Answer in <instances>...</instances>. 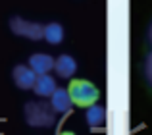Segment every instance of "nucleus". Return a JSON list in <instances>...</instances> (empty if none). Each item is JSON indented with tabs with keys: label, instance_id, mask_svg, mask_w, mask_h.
<instances>
[{
	"label": "nucleus",
	"instance_id": "f257e3e1",
	"mask_svg": "<svg viewBox=\"0 0 152 135\" xmlns=\"http://www.w3.org/2000/svg\"><path fill=\"white\" fill-rule=\"evenodd\" d=\"M25 122L33 128H50L56 120V112L48 102L33 101L25 104Z\"/></svg>",
	"mask_w": 152,
	"mask_h": 135
},
{
	"label": "nucleus",
	"instance_id": "f03ea898",
	"mask_svg": "<svg viewBox=\"0 0 152 135\" xmlns=\"http://www.w3.org/2000/svg\"><path fill=\"white\" fill-rule=\"evenodd\" d=\"M67 93H69L73 104L85 106V108H87V106H91V104H94L96 98L100 97L96 85H93V83L87 81V79H75V81H71Z\"/></svg>",
	"mask_w": 152,
	"mask_h": 135
},
{
	"label": "nucleus",
	"instance_id": "7ed1b4c3",
	"mask_svg": "<svg viewBox=\"0 0 152 135\" xmlns=\"http://www.w3.org/2000/svg\"><path fill=\"white\" fill-rule=\"evenodd\" d=\"M10 29L14 31L15 35H19V37L31 39V41H41V39H42V31H45V25L35 23V21H27V19L15 15V18L10 19Z\"/></svg>",
	"mask_w": 152,
	"mask_h": 135
},
{
	"label": "nucleus",
	"instance_id": "20e7f679",
	"mask_svg": "<svg viewBox=\"0 0 152 135\" xmlns=\"http://www.w3.org/2000/svg\"><path fill=\"white\" fill-rule=\"evenodd\" d=\"M48 104L52 106V110H54V112L64 114V112H69V110H71L73 101H71L67 89H58V87H56V91L50 95V102H48Z\"/></svg>",
	"mask_w": 152,
	"mask_h": 135
},
{
	"label": "nucleus",
	"instance_id": "39448f33",
	"mask_svg": "<svg viewBox=\"0 0 152 135\" xmlns=\"http://www.w3.org/2000/svg\"><path fill=\"white\" fill-rule=\"evenodd\" d=\"M12 77H14V83L19 89H33L37 73H35L29 66H15L14 71H12Z\"/></svg>",
	"mask_w": 152,
	"mask_h": 135
},
{
	"label": "nucleus",
	"instance_id": "423d86ee",
	"mask_svg": "<svg viewBox=\"0 0 152 135\" xmlns=\"http://www.w3.org/2000/svg\"><path fill=\"white\" fill-rule=\"evenodd\" d=\"M29 68L35 71L37 75L41 73H48L50 70H54V58L48 56V54H33V56L29 58Z\"/></svg>",
	"mask_w": 152,
	"mask_h": 135
},
{
	"label": "nucleus",
	"instance_id": "0eeeda50",
	"mask_svg": "<svg viewBox=\"0 0 152 135\" xmlns=\"http://www.w3.org/2000/svg\"><path fill=\"white\" fill-rule=\"evenodd\" d=\"M54 70H56V73H58L60 77L67 79V77H71V75L75 73V70H77V62H75L69 54H62V56H58L54 60Z\"/></svg>",
	"mask_w": 152,
	"mask_h": 135
},
{
	"label": "nucleus",
	"instance_id": "6e6552de",
	"mask_svg": "<svg viewBox=\"0 0 152 135\" xmlns=\"http://www.w3.org/2000/svg\"><path fill=\"white\" fill-rule=\"evenodd\" d=\"M33 91L39 95V97H50L52 93L56 91V81L54 77L48 73H41L35 77V83H33Z\"/></svg>",
	"mask_w": 152,
	"mask_h": 135
},
{
	"label": "nucleus",
	"instance_id": "1a4fd4ad",
	"mask_svg": "<svg viewBox=\"0 0 152 135\" xmlns=\"http://www.w3.org/2000/svg\"><path fill=\"white\" fill-rule=\"evenodd\" d=\"M85 120L91 128H98V125L104 124L106 120V108L100 104H91L87 106V112H85Z\"/></svg>",
	"mask_w": 152,
	"mask_h": 135
},
{
	"label": "nucleus",
	"instance_id": "9d476101",
	"mask_svg": "<svg viewBox=\"0 0 152 135\" xmlns=\"http://www.w3.org/2000/svg\"><path fill=\"white\" fill-rule=\"evenodd\" d=\"M42 39H45L46 43H50V45H58V43L64 41V27L60 25V23L52 21L48 25L45 27V31H42Z\"/></svg>",
	"mask_w": 152,
	"mask_h": 135
},
{
	"label": "nucleus",
	"instance_id": "9b49d317",
	"mask_svg": "<svg viewBox=\"0 0 152 135\" xmlns=\"http://www.w3.org/2000/svg\"><path fill=\"white\" fill-rule=\"evenodd\" d=\"M142 73H145V81H146V85H148V89L152 91V52H148V56L145 58Z\"/></svg>",
	"mask_w": 152,
	"mask_h": 135
},
{
	"label": "nucleus",
	"instance_id": "f8f14e48",
	"mask_svg": "<svg viewBox=\"0 0 152 135\" xmlns=\"http://www.w3.org/2000/svg\"><path fill=\"white\" fill-rule=\"evenodd\" d=\"M148 43H150V46H152V23H150V27H148Z\"/></svg>",
	"mask_w": 152,
	"mask_h": 135
},
{
	"label": "nucleus",
	"instance_id": "ddd939ff",
	"mask_svg": "<svg viewBox=\"0 0 152 135\" xmlns=\"http://www.w3.org/2000/svg\"><path fill=\"white\" fill-rule=\"evenodd\" d=\"M60 135H73L71 131H64V133H60Z\"/></svg>",
	"mask_w": 152,
	"mask_h": 135
}]
</instances>
